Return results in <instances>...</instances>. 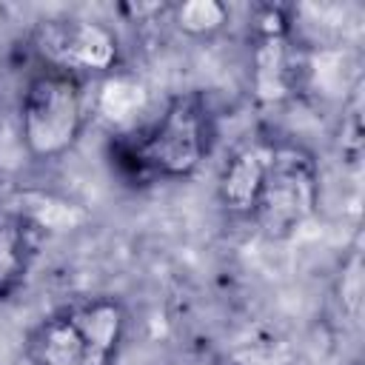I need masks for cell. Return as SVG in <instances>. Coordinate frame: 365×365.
Wrapping results in <instances>:
<instances>
[{"label": "cell", "instance_id": "6da1fadb", "mask_svg": "<svg viewBox=\"0 0 365 365\" xmlns=\"http://www.w3.org/2000/svg\"><path fill=\"white\" fill-rule=\"evenodd\" d=\"M211 114L197 91L177 94L143 131L111 143V163L131 180H185L211 151Z\"/></svg>", "mask_w": 365, "mask_h": 365}, {"label": "cell", "instance_id": "7a4b0ae2", "mask_svg": "<svg viewBox=\"0 0 365 365\" xmlns=\"http://www.w3.org/2000/svg\"><path fill=\"white\" fill-rule=\"evenodd\" d=\"M125 308L111 294L74 297L26 334L31 365H114L125 336Z\"/></svg>", "mask_w": 365, "mask_h": 365}, {"label": "cell", "instance_id": "3957f363", "mask_svg": "<svg viewBox=\"0 0 365 365\" xmlns=\"http://www.w3.org/2000/svg\"><path fill=\"white\" fill-rule=\"evenodd\" d=\"M319 205V163L294 143L277 140L262 168L248 220L265 240H288L311 222Z\"/></svg>", "mask_w": 365, "mask_h": 365}, {"label": "cell", "instance_id": "277c9868", "mask_svg": "<svg viewBox=\"0 0 365 365\" xmlns=\"http://www.w3.org/2000/svg\"><path fill=\"white\" fill-rule=\"evenodd\" d=\"M91 100L86 80L43 68L34 71L20 97V140L31 160H57L80 140Z\"/></svg>", "mask_w": 365, "mask_h": 365}, {"label": "cell", "instance_id": "5b68a950", "mask_svg": "<svg viewBox=\"0 0 365 365\" xmlns=\"http://www.w3.org/2000/svg\"><path fill=\"white\" fill-rule=\"evenodd\" d=\"M29 43L43 68L66 71L83 80L91 74H114L120 63V40L114 29L77 14L40 20L31 29Z\"/></svg>", "mask_w": 365, "mask_h": 365}, {"label": "cell", "instance_id": "8992f818", "mask_svg": "<svg viewBox=\"0 0 365 365\" xmlns=\"http://www.w3.org/2000/svg\"><path fill=\"white\" fill-rule=\"evenodd\" d=\"M46 231L11 197L0 202V299L14 294L31 271Z\"/></svg>", "mask_w": 365, "mask_h": 365}, {"label": "cell", "instance_id": "52a82bcc", "mask_svg": "<svg viewBox=\"0 0 365 365\" xmlns=\"http://www.w3.org/2000/svg\"><path fill=\"white\" fill-rule=\"evenodd\" d=\"M271 145H274V137H254V140H245L225 160L217 191H220V202L231 214L248 220V211H251L262 168H265L268 154H271Z\"/></svg>", "mask_w": 365, "mask_h": 365}, {"label": "cell", "instance_id": "ba28073f", "mask_svg": "<svg viewBox=\"0 0 365 365\" xmlns=\"http://www.w3.org/2000/svg\"><path fill=\"white\" fill-rule=\"evenodd\" d=\"M97 114H103L108 123L114 125H125L137 117V111H143L145 106V91L137 80L123 77V74H108L100 86L97 100L91 103Z\"/></svg>", "mask_w": 365, "mask_h": 365}, {"label": "cell", "instance_id": "9c48e42d", "mask_svg": "<svg viewBox=\"0 0 365 365\" xmlns=\"http://www.w3.org/2000/svg\"><path fill=\"white\" fill-rule=\"evenodd\" d=\"M228 17V9L217 0H188L174 9V23L188 37H211L222 31Z\"/></svg>", "mask_w": 365, "mask_h": 365}, {"label": "cell", "instance_id": "30bf717a", "mask_svg": "<svg viewBox=\"0 0 365 365\" xmlns=\"http://www.w3.org/2000/svg\"><path fill=\"white\" fill-rule=\"evenodd\" d=\"M234 365H294V356L282 342L259 339V342H248L242 351H237Z\"/></svg>", "mask_w": 365, "mask_h": 365}]
</instances>
